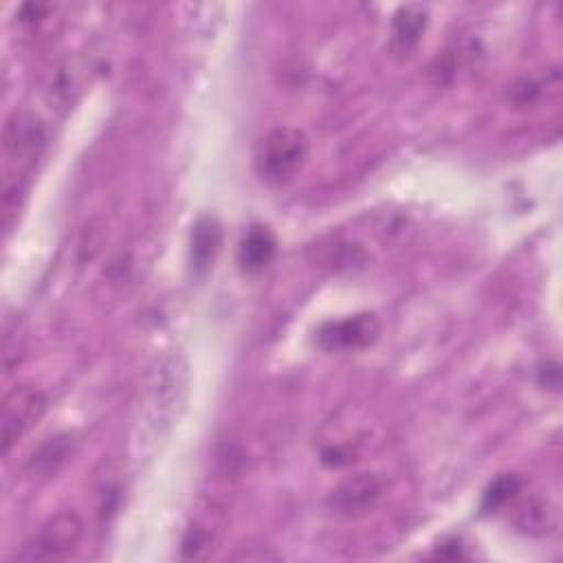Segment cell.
I'll use <instances>...</instances> for the list:
<instances>
[{
    "label": "cell",
    "instance_id": "7c38bea8",
    "mask_svg": "<svg viewBox=\"0 0 563 563\" xmlns=\"http://www.w3.org/2000/svg\"><path fill=\"white\" fill-rule=\"evenodd\" d=\"M519 490H521V477H517V475H512V473L499 475V477L493 479V482L488 484V488L484 490V497H482V512H484V515H490V512L501 510Z\"/></svg>",
    "mask_w": 563,
    "mask_h": 563
},
{
    "label": "cell",
    "instance_id": "277c9868",
    "mask_svg": "<svg viewBox=\"0 0 563 563\" xmlns=\"http://www.w3.org/2000/svg\"><path fill=\"white\" fill-rule=\"evenodd\" d=\"M46 396L33 385H18L13 387L0 409V440L2 451L9 449L33 427L46 411Z\"/></svg>",
    "mask_w": 563,
    "mask_h": 563
},
{
    "label": "cell",
    "instance_id": "ba28073f",
    "mask_svg": "<svg viewBox=\"0 0 563 563\" xmlns=\"http://www.w3.org/2000/svg\"><path fill=\"white\" fill-rule=\"evenodd\" d=\"M277 240L264 224H253L238 244V264L244 273H262L275 257Z\"/></svg>",
    "mask_w": 563,
    "mask_h": 563
},
{
    "label": "cell",
    "instance_id": "52a82bcc",
    "mask_svg": "<svg viewBox=\"0 0 563 563\" xmlns=\"http://www.w3.org/2000/svg\"><path fill=\"white\" fill-rule=\"evenodd\" d=\"M222 244V227L213 216H200L194 227H191V235H189V264H191V273L202 279L220 251Z\"/></svg>",
    "mask_w": 563,
    "mask_h": 563
},
{
    "label": "cell",
    "instance_id": "9c48e42d",
    "mask_svg": "<svg viewBox=\"0 0 563 563\" xmlns=\"http://www.w3.org/2000/svg\"><path fill=\"white\" fill-rule=\"evenodd\" d=\"M427 7L424 4H402L396 9L391 20V51L396 55H409L427 26Z\"/></svg>",
    "mask_w": 563,
    "mask_h": 563
},
{
    "label": "cell",
    "instance_id": "3957f363",
    "mask_svg": "<svg viewBox=\"0 0 563 563\" xmlns=\"http://www.w3.org/2000/svg\"><path fill=\"white\" fill-rule=\"evenodd\" d=\"M81 537L84 519L77 510L64 508L42 523V528L18 556L26 561H59L77 548Z\"/></svg>",
    "mask_w": 563,
    "mask_h": 563
},
{
    "label": "cell",
    "instance_id": "7a4b0ae2",
    "mask_svg": "<svg viewBox=\"0 0 563 563\" xmlns=\"http://www.w3.org/2000/svg\"><path fill=\"white\" fill-rule=\"evenodd\" d=\"M308 154V139L299 128L279 125L268 130L255 147L253 165L257 176L268 185L290 180L303 165Z\"/></svg>",
    "mask_w": 563,
    "mask_h": 563
},
{
    "label": "cell",
    "instance_id": "6da1fadb",
    "mask_svg": "<svg viewBox=\"0 0 563 563\" xmlns=\"http://www.w3.org/2000/svg\"><path fill=\"white\" fill-rule=\"evenodd\" d=\"M189 389V363L180 352L163 354L147 374L136 418V444L161 442L178 420Z\"/></svg>",
    "mask_w": 563,
    "mask_h": 563
},
{
    "label": "cell",
    "instance_id": "8fae6325",
    "mask_svg": "<svg viewBox=\"0 0 563 563\" xmlns=\"http://www.w3.org/2000/svg\"><path fill=\"white\" fill-rule=\"evenodd\" d=\"M73 449V440L70 435H55L48 438V442H44L31 457V471L42 475V477H51L57 473V468L66 462V457L70 455Z\"/></svg>",
    "mask_w": 563,
    "mask_h": 563
},
{
    "label": "cell",
    "instance_id": "4fadbf2b",
    "mask_svg": "<svg viewBox=\"0 0 563 563\" xmlns=\"http://www.w3.org/2000/svg\"><path fill=\"white\" fill-rule=\"evenodd\" d=\"M517 526L523 530V532H534V528L539 532L548 530L552 526V512L548 510V506H543L541 501L532 499L528 504L526 510L519 512V519H517Z\"/></svg>",
    "mask_w": 563,
    "mask_h": 563
},
{
    "label": "cell",
    "instance_id": "5b68a950",
    "mask_svg": "<svg viewBox=\"0 0 563 563\" xmlns=\"http://www.w3.org/2000/svg\"><path fill=\"white\" fill-rule=\"evenodd\" d=\"M380 334V321L374 312H358L328 321L317 330V345L323 352H354L372 345Z\"/></svg>",
    "mask_w": 563,
    "mask_h": 563
},
{
    "label": "cell",
    "instance_id": "8992f818",
    "mask_svg": "<svg viewBox=\"0 0 563 563\" xmlns=\"http://www.w3.org/2000/svg\"><path fill=\"white\" fill-rule=\"evenodd\" d=\"M380 493L383 482L376 473H354L330 490L325 506L339 515H358L372 508Z\"/></svg>",
    "mask_w": 563,
    "mask_h": 563
},
{
    "label": "cell",
    "instance_id": "30bf717a",
    "mask_svg": "<svg viewBox=\"0 0 563 563\" xmlns=\"http://www.w3.org/2000/svg\"><path fill=\"white\" fill-rule=\"evenodd\" d=\"M44 134L40 123L33 117L26 114H13L7 121V130H4V147L9 154L18 156V154H33L37 150V145H42Z\"/></svg>",
    "mask_w": 563,
    "mask_h": 563
}]
</instances>
